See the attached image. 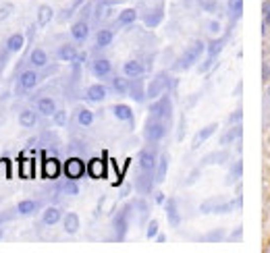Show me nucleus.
Wrapping results in <instances>:
<instances>
[{
    "label": "nucleus",
    "mask_w": 270,
    "mask_h": 253,
    "mask_svg": "<svg viewBox=\"0 0 270 253\" xmlns=\"http://www.w3.org/2000/svg\"><path fill=\"white\" fill-rule=\"evenodd\" d=\"M204 52H206V44L202 42V39H193V42L185 48V52L175 60L173 71H187V69H192L195 63H199V58H202Z\"/></svg>",
    "instance_id": "1"
},
{
    "label": "nucleus",
    "mask_w": 270,
    "mask_h": 253,
    "mask_svg": "<svg viewBox=\"0 0 270 253\" xmlns=\"http://www.w3.org/2000/svg\"><path fill=\"white\" fill-rule=\"evenodd\" d=\"M168 133V123L162 118H156L150 114L146 125H144V139L148 141V144H160Z\"/></svg>",
    "instance_id": "2"
},
{
    "label": "nucleus",
    "mask_w": 270,
    "mask_h": 253,
    "mask_svg": "<svg viewBox=\"0 0 270 253\" xmlns=\"http://www.w3.org/2000/svg\"><path fill=\"white\" fill-rule=\"evenodd\" d=\"M133 204H127L123 210H118V214L113 218V228H115V241H125L129 224H131V216H133Z\"/></svg>",
    "instance_id": "3"
},
{
    "label": "nucleus",
    "mask_w": 270,
    "mask_h": 253,
    "mask_svg": "<svg viewBox=\"0 0 270 253\" xmlns=\"http://www.w3.org/2000/svg\"><path fill=\"white\" fill-rule=\"evenodd\" d=\"M148 112L152 116H156V118H162V120H166V123H171L173 120V100H171V96H168V92H164L160 98L152 100Z\"/></svg>",
    "instance_id": "4"
},
{
    "label": "nucleus",
    "mask_w": 270,
    "mask_h": 253,
    "mask_svg": "<svg viewBox=\"0 0 270 253\" xmlns=\"http://www.w3.org/2000/svg\"><path fill=\"white\" fill-rule=\"evenodd\" d=\"M44 79V75L39 73L38 69L29 67V69H23L21 73H19L17 77V94H27L32 92V89H36L39 85V81Z\"/></svg>",
    "instance_id": "5"
},
{
    "label": "nucleus",
    "mask_w": 270,
    "mask_h": 253,
    "mask_svg": "<svg viewBox=\"0 0 270 253\" xmlns=\"http://www.w3.org/2000/svg\"><path fill=\"white\" fill-rule=\"evenodd\" d=\"M171 75L166 73V71H160V73H156L154 75V79H150V83L146 85V89H148V100H156V98H160L168 87H171Z\"/></svg>",
    "instance_id": "6"
},
{
    "label": "nucleus",
    "mask_w": 270,
    "mask_h": 253,
    "mask_svg": "<svg viewBox=\"0 0 270 253\" xmlns=\"http://www.w3.org/2000/svg\"><path fill=\"white\" fill-rule=\"evenodd\" d=\"M65 177L67 179H73V181H79L85 173H87V164L81 160V156H71L67 162H65Z\"/></svg>",
    "instance_id": "7"
},
{
    "label": "nucleus",
    "mask_w": 270,
    "mask_h": 253,
    "mask_svg": "<svg viewBox=\"0 0 270 253\" xmlns=\"http://www.w3.org/2000/svg\"><path fill=\"white\" fill-rule=\"evenodd\" d=\"M137 164H139V170H144V173H154V170H156V164H158V154H156L152 147L139 149V154H137Z\"/></svg>",
    "instance_id": "8"
},
{
    "label": "nucleus",
    "mask_w": 270,
    "mask_h": 253,
    "mask_svg": "<svg viewBox=\"0 0 270 253\" xmlns=\"http://www.w3.org/2000/svg\"><path fill=\"white\" fill-rule=\"evenodd\" d=\"M71 37L75 44H85L87 37H89V19H83V17H77V21H73L71 25Z\"/></svg>",
    "instance_id": "9"
},
{
    "label": "nucleus",
    "mask_w": 270,
    "mask_h": 253,
    "mask_svg": "<svg viewBox=\"0 0 270 253\" xmlns=\"http://www.w3.org/2000/svg\"><path fill=\"white\" fill-rule=\"evenodd\" d=\"M89 73L96 79H108L113 77V63L108 58H94L89 63Z\"/></svg>",
    "instance_id": "10"
},
{
    "label": "nucleus",
    "mask_w": 270,
    "mask_h": 253,
    "mask_svg": "<svg viewBox=\"0 0 270 253\" xmlns=\"http://www.w3.org/2000/svg\"><path fill=\"white\" fill-rule=\"evenodd\" d=\"M27 65L29 67H34V69H38V71H44L48 65H50V56H48V52L44 48H34L32 52H29V56H27Z\"/></svg>",
    "instance_id": "11"
},
{
    "label": "nucleus",
    "mask_w": 270,
    "mask_h": 253,
    "mask_svg": "<svg viewBox=\"0 0 270 253\" xmlns=\"http://www.w3.org/2000/svg\"><path fill=\"white\" fill-rule=\"evenodd\" d=\"M154 183H156L154 173H144V170H139V175H137V179H135V185H133V187L137 189L139 195H148V193H152Z\"/></svg>",
    "instance_id": "12"
},
{
    "label": "nucleus",
    "mask_w": 270,
    "mask_h": 253,
    "mask_svg": "<svg viewBox=\"0 0 270 253\" xmlns=\"http://www.w3.org/2000/svg\"><path fill=\"white\" fill-rule=\"evenodd\" d=\"M106 96H108V87L104 83H92L85 89V94H83V98L87 100V102H92V104L104 102Z\"/></svg>",
    "instance_id": "13"
},
{
    "label": "nucleus",
    "mask_w": 270,
    "mask_h": 253,
    "mask_svg": "<svg viewBox=\"0 0 270 253\" xmlns=\"http://www.w3.org/2000/svg\"><path fill=\"white\" fill-rule=\"evenodd\" d=\"M111 112L116 120H121V123H127L129 127H133L135 125V114H133V110L131 106H127V104H115L111 108Z\"/></svg>",
    "instance_id": "14"
},
{
    "label": "nucleus",
    "mask_w": 270,
    "mask_h": 253,
    "mask_svg": "<svg viewBox=\"0 0 270 253\" xmlns=\"http://www.w3.org/2000/svg\"><path fill=\"white\" fill-rule=\"evenodd\" d=\"M216 129H218V123H210V125H206V127H202L197 131V133L193 135V141H192V149H199L202 147L206 141L212 137L214 133H216Z\"/></svg>",
    "instance_id": "15"
},
{
    "label": "nucleus",
    "mask_w": 270,
    "mask_h": 253,
    "mask_svg": "<svg viewBox=\"0 0 270 253\" xmlns=\"http://www.w3.org/2000/svg\"><path fill=\"white\" fill-rule=\"evenodd\" d=\"M123 75L129 77V79H135V77H144L146 73V65L142 63V60L137 58H131V60H125L123 63Z\"/></svg>",
    "instance_id": "16"
},
{
    "label": "nucleus",
    "mask_w": 270,
    "mask_h": 253,
    "mask_svg": "<svg viewBox=\"0 0 270 253\" xmlns=\"http://www.w3.org/2000/svg\"><path fill=\"white\" fill-rule=\"evenodd\" d=\"M129 96H131L135 102H146L148 100V89H146V83H144V79L142 77H135L131 79V87H129Z\"/></svg>",
    "instance_id": "17"
},
{
    "label": "nucleus",
    "mask_w": 270,
    "mask_h": 253,
    "mask_svg": "<svg viewBox=\"0 0 270 253\" xmlns=\"http://www.w3.org/2000/svg\"><path fill=\"white\" fill-rule=\"evenodd\" d=\"M61 160H56V158H46L44 160V164H42V177L44 179H50V181H54L61 177Z\"/></svg>",
    "instance_id": "18"
},
{
    "label": "nucleus",
    "mask_w": 270,
    "mask_h": 253,
    "mask_svg": "<svg viewBox=\"0 0 270 253\" xmlns=\"http://www.w3.org/2000/svg\"><path fill=\"white\" fill-rule=\"evenodd\" d=\"M25 48V36L23 34H11L6 37V42H4V52L6 54H17V52H21V50Z\"/></svg>",
    "instance_id": "19"
},
{
    "label": "nucleus",
    "mask_w": 270,
    "mask_h": 253,
    "mask_svg": "<svg viewBox=\"0 0 270 253\" xmlns=\"http://www.w3.org/2000/svg\"><path fill=\"white\" fill-rule=\"evenodd\" d=\"M94 42H96V48H98V50L108 48V46L115 42V29H113V27H102V29H98Z\"/></svg>",
    "instance_id": "20"
},
{
    "label": "nucleus",
    "mask_w": 270,
    "mask_h": 253,
    "mask_svg": "<svg viewBox=\"0 0 270 253\" xmlns=\"http://www.w3.org/2000/svg\"><path fill=\"white\" fill-rule=\"evenodd\" d=\"M54 56H56V60H61V63H73V60L79 56V50L73 44H61L56 48Z\"/></svg>",
    "instance_id": "21"
},
{
    "label": "nucleus",
    "mask_w": 270,
    "mask_h": 253,
    "mask_svg": "<svg viewBox=\"0 0 270 253\" xmlns=\"http://www.w3.org/2000/svg\"><path fill=\"white\" fill-rule=\"evenodd\" d=\"M63 216H65V212H63L61 208L48 206V208L42 212V224H46V226H54V224H58V222H63Z\"/></svg>",
    "instance_id": "22"
},
{
    "label": "nucleus",
    "mask_w": 270,
    "mask_h": 253,
    "mask_svg": "<svg viewBox=\"0 0 270 253\" xmlns=\"http://www.w3.org/2000/svg\"><path fill=\"white\" fill-rule=\"evenodd\" d=\"M106 170H108V164L102 158H92L87 162V175L92 179H104Z\"/></svg>",
    "instance_id": "23"
},
{
    "label": "nucleus",
    "mask_w": 270,
    "mask_h": 253,
    "mask_svg": "<svg viewBox=\"0 0 270 253\" xmlns=\"http://www.w3.org/2000/svg\"><path fill=\"white\" fill-rule=\"evenodd\" d=\"M129 87H131V79L125 75H113L111 77V89L118 96H129Z\"/></svg>",
    "instance_id": "24"
},
{
    "label": "nucleus",
    "mask_w": 270,
    "mask_h": 253,
    "mask_svg": "<svg viewBox=\"0 0 270 253\" xmlns=\"http://www.w3.org/2000/svg\"><path fill=\"white\" fill-rule=\"evenodd\" d=\"M54 19V8L50 4H39L38 6V17H36V25L39 29H44L50 25V21Z\"/></svg>",
    "instance_id": "25"
},
{
    "label": "nucleus",
    "mask_w": 270,
    "mask_h": 253,
    "mask_svg": "<svg viewBox=\"0 0 270 253\" xmlns=\"http://www.w3.org/2000/svg\"><path fill=\"white\" fill-rule=\"evenodd\" d=\"M36 110L42 116H52L58 108H56V102L50 96H42V98L36 100Z\"/></svg>",
    "instance_id": "26"
},
{
    "label": "nucleus",
    "mask_w": 270,
    "mask_h": 253,
    "mask_svg": "<svg viewBox=\"0 0 270 253\" xmlns=\"http://www.w3.org/2000/svg\"><path fill=\"white\" fill-rule=\"evenodd\" d=\"M243 137V123H237V125H231V129H227V133L221 137L218 144L221 145H231L235 141H239Z\"/></svg>",
    "instance_id": "27"
},
{
    "label": "nucleus",
    "mask_w": 270,
    "mask_h": 253,
    "mask_svg": "<svg viewBox=\"0 0 270 253\" xmlns=\"http://www.w3.org/2000/svg\"><path fill=\"white\" fill-rule=\"evenodd\" d=\"M227 42H229V34H227V36H221V37L210 39V42L206 44V56H210V58H216L218 54L223 52V48L227 46Z\"/></svg>",
    "instance_id": "28"
},
{
    "label": "nucleus",
    "mask_w": 270,
    "mask_h": 253,
    "mask_svg": "<svg viewBox=\"0 0 270 253\" xmlns=\"http://www.w3.org/2000/svg\"><path fill=\"white\" fill-rule=\"evenodd\" d=\"M162 19H164V8H162V4H160L158 8H152V11L144 13L142 21H144L146 27H158L160 23H162Z\"/></svg>",
    "instance_id": "29"
},
{
    "label": "nucleus",
    "mask_w": 270,
    "mask_h": 253,
    "mask_svg": "<svg viewBox=\"0 0 270 253\" xmlns=\"http://www.w3.org/2000/svg\"><path fill=\"white\" fill-rule=\"evenodd\" d=\"M19 125H21L23 129H34L38 125V110L21 108L19 110Z\"/></svg>",
    "instance_id": "30"
},
{
    "label": "nucleus",
    "mask_w": 270,
    "mask_h": 253,
    "mask_svg": "<svg viewBox=\"0 0 270 253\" xmlns=\"http://www.w3.org/2000/svg\"><path fill=\"white\" fill-rule=\"evenodd\" d=\"M79 226H81V220H79V216L75 212H67L63 216V228H65L67 235H77Z\"/></svg>",
    "instance_id": "31"
},
{
    "label": "nucleus",
    "mask_w": 270,
    "mask_h": 253,
    "mask_svg": "<svg viewBox=\"0 0 270 253\" xmlns=\"http://www.w3.org/2000/svg\"><path fill=\"white\" fill-rule=\"evenodd\" d=\"M39 210V201L38 199H21L19 204L15 206V212L19 216H32Z\"/></svg>",
    "instance_id": "32"
},
{
    "label": "nucleus",
    "mask_w": 270,
    "mask_h": 253,
    "mask_svg": "<svg viewBox=\"0 0 270 253\" xmlns=\"http://www.w3.org/2000/svg\"><path fill=\"white\" fill-rule=\"evenodd\" d=\"M164 210H166V220H168V224H171L173 228H177L179 224H181V214H179L177 201H175V199H166Z\"/></svg>",
    "instance_id": "33"
},
{
    "label": "nucleus",
    "mask_w": 270,
    "mask_h": 253,
    "mask_svg": "<svg viewBox=\"0 0 270 253\" xmlns=\"http://www.w3.org/2000/svg\"><path fill=\"white\" fill-rule=\"evenodd\" d=\"M166 173H168V154H166V151H162V154L158 156V164H156V170H154L156 183H164Z\"/></svg>",
    "instance_id": "34"
},
{
    "label": "nucleus",
    "mask_w": 270,
    "mask_h": 253,
    "mask_svg": "<svg viewBox=\"0 0 270 253\" xmlns=\"http://www.w3.org/2000/svg\"><path fill=\"white\" fill-rule=\"evenodd\" d=\"M137 11L135 8H131V6H127V8H123L121 13H118V17H116V25H121V27H129V25H133L135 21H137Z\"/></svg>",
    "instance_id": "35"
},
{
    "label": "nucleus",
    "mask_w": 270,
    "mask_h": 253,
    "mask_svg": "<svg viewBox=\"0 0 270 253\" xmlns=\"http://www.w3.org/2000/svg\"><path fill=\"white\" fill-rule=\"evenodd\" d=\"M54 189H56V193H63V195H71V197L79 195V185L73 179H67V181H63V183H56Z\"/></svg>",
    "instance_id": "36"
},
{
    "label": "nucleus",
    "mask_w": 270,
    "mask_h": 253,
    "mask_svg": "<svg viewBox=\"0 0 270 253\" xmlns=\"http://www.w3.org/2000/svg\"><path fill=\"white\" fill-rule=\"evenodd\" d=\"M75 120H77V125H79V127H92V125H94V120H96V114H94L89 108H77Z\"/></svg>",
    "instance_id": "37"
},
{
    "label": "nucleus",
    "mask_w": 270,
    "mask_h": 253,
    "mask_svg": "<svg viewBox=\"0 0 270 253\" xmlns=\"http://www.w3.org/2000/svg\"><path fill=\"white\" fill-rule=\"evenodd\" d=\"M227 160H229V151L218 149V151H212V154L202 158V166H206V164H218L221 166V164H227Z\"/></svg>",
    "instance_id": "38"
},
{
    "label": "nucleus",
    "mask_w": 270,
    "mask_h": 253,
    "mask_svg": "<svg viewBox=\"0 0 270 253\" xmlns=\"http://www.w3.org/2000/svg\"><path fill=\"white\" fill-rule=\"evenodd\" d=\"M113 15V4L106 2V0H100L94 8V19L96 21H104V19H111Z\"/></svg>",
    "instance_id": "39"
},
{
    "label": "nucleus",
    "mask_w": 270,
    "mask_h": 253,
    "mask_svg": "<svg viewBox=\"0 0 270 253\" xmlns=\"http://www.w3.org/2000/svg\"><path fill=\"white\" fill-rule=\"evenodd\" d=\"M241 177H243V160L239 158V160H235L233 164H231V175L227 177L225 183L227 185H233V183H237V181H241Z\"/></svg>",
    "instance_id": "40"
},
{
    "label": "nucleus",
    "mask_w": 270,
    "mask_h": 253,
    "mask_svg": "<svg viewBox=\"0 0 270 253\" xmlns=\"http://www.w3.org/2000/svg\"><path fill=\"white\" fill-rule=\"evenodd\" d=\"M19 175L21 179H34V160L25 158L23 154L19 156Z\"/></svg>",
    "instance_id": "41"
},
{
    "label": "nucleus",
    "mask_w": 270,
    "mask_h": 253,
    "mask_svg": "<svg viewBox=\"0 0 270 253\" xmlns=\"http://www.w3.org/2000/svg\"><path fill=\"white\" fill-rule=\"evenodd\" d=\"M227 11H229V17L231 21L235 23L239 17L243 13V0H227Z\"/></svg>",
    "instance_id": "42"
},
{
    "label": "nucleus",
    "mask_w": 270,
    "mask_h": 253,
    "mask_svg": "<svg viewBox=\"0 0 270 253\" xmlns=\"http://www.w3.org/2000/svg\"><path fill=\"white\" fill-rule=\"evenodd\" d=\"M218 204H221V199L218 197H214V199H206L202 206H199V212H204V214H216V208H218Z\"/></svg>",
    "instance_id": "43"
},
{
    "label": "nucleus",
    "mask_w": 270,
    "mask_h": 253,
    "mask_svg": "<svg viewBox=\"0 0 270 253\" xmlns=\"http://www.w3.org/2000/svg\"><path fill=\"white\" fill-rule=\"evenodd\" d=\"M133 208L137 210V214L142 216V218H148V214H150V206H148L146 199H137V201H133Z\"/></svg>",
    "instance_id": "44"
},
{
    "label": "nucleus",
    "mask_w": 270,
    "mask_h": 253,
    "mask_svg": "<svg viewBox=\"0 0 270 253\" xmlns=\"http://www.w3.org/2000/svg\"><path fill=\"white\" fill-rule=\"evenodd\" d=\"M158 232H160V224H158V220H150V222H148L146 237H148V239H156Z\"/></svg>",
    "instance_id": "45"
},
{
    "label": "nucleus",
    "mask_w": 270,
    "mask_h": 253,
    "mask_svg": "<svg viewBox=\"0 0 270 253\" xmlns=\"http://www.w3.org/2000/svg\"><path fill=\"white\" fill-rule=\"evenodd\" d=\"M227 123H229V125H237V123H243V108L239 106L237 110H233V114L227 118Z\"/></svg>",
    "instance_id": "46"
},
{
    "label": "nucleus",
    "mask_w": 270,
    "mask_h": 253,
    "mask_svg": "<svg viewBox=\"0 0 270 253\" xmlns=\"http://www.w3.org/2000/svg\"><path fill=\"white\" fill-rule=\"evenodd\" d=\"M52 118H54L56 127H65L67 125V112H65V110H56V112L52 114Z\"/></svg>",
    "instance_id": "47"
},
{
    "label": "nucleus",
    "mask_w": 270,
    "mask_h": 253,
    "mask_svg": "<svg viewBox=\"0 0 270 253\" xmlns=\"http://www.w3.org/2000/svg\"><path fill=\"white\" fill-rule=\"evenodd\" d=\"M13 11H15V4H11V2L0 6V21H4V19L11 17V15H13Z\"/></svg>",
    "instance_id": "48"
},
{
    "label": "nucleus",
    "mask_w": 270,
    "mask_h": 253,
    "mask_svg": "<svg viewBox=\"0 0 270 253\" xmlns=\"http://www.w3.org/2000/svg\"><path fill=\"white\" fill-rule=\"evenodd\" d=\"M208 32L212 34V36H218L223 32V25H221V21H216V19H212V21H208Z\"/></svg>",
    "instance_id": "49"
},
{
    "label": "nucleus",
    "mask_w": 270,
    "mask_h": 253,
    "mask_svg": "<svg viewBox=\"0 0 270 253\" xmlns=\"http://www.w3.org/2000/svg\"><path fill=\"white\" fill-rule=\"evenodd\" d=\"M223 239H225V232L218 228V230H214V232H208V235H206L202 241H210V243H212V241H223Z\"/></svg>",
    "instance_id": "50"
},
{
    "label": "nucleus",
    "mask_w": 270,
    "mask_h": 253,
    "mask_svg": "<svg viewBox=\"0 0 270 253\" xmlns=\"http://www.w3.org/2000/svg\"><path fill=\"white\" fill-rule=\"evenodd\" d=\"M214 60H216V58H210V56H206V60H204V63H202V65H199V67H197V71H199V73H208V71H210V69H212V65H214Z\"/></svg>",
    "instance_id": "51"
},
{
    "label": "nucleus",
    "mask_w": 270,
    "mask_h": 253,
    "mask_svg": "<svg viewBox=\"0 0 270 253\" xmlns=\"http://www.w3.org/2000/svg\"><path fill=\"white\" fill-rule=\"evenodd\" d=\"M262 17H264V25L270 27V0L262 4Z\"/></svg>",
    "instance_id": "52"
},
{
    "label": "nucleus",
    "mask_w": 270,
    "mask_h": 253,
    "mask_svg": "<svg viewBox=\"0 0 270 253\" xmlns=\"http://www.w3.org/2000/svg\"><path fill=\"white\" fill-rule=\"evenodd\" d=\"M183 137H185V116L181 114V120H179V135H177V139L183 141Z\"/></svg>",
    "instance_id": "53"
},
{
    "label": "nucleus",
    "mask_w": 270,
    "mask_h": 253,
    "mask_svg": "<svg viewBox=\"0 0 270 253\" xmlns=\"http://www.w3.org/2000/svg\"><path fill=\"white\" fill-rule=\"evenodd\" d=\"M154 201H156V206H164L166 204V195L162 193V191H156V193H154Z\"/></svg>",
    "instance_id": "54"
},
{
    "label": "nucleus",
    "mask_w": 270,
    "mask_h": 253,
    "mask_svg": "<svg viewBox=\"0 0 270 253\" xmlns=\"http://www.w3.org/2000/svg\"><path fill=\"white\" fill-rule=\"evenodd\" d=\"M197 177H199V168L192 170V173H189V177H187V181H185V185H193L195 181H197Z\"/></svg>",
    "instance_id": "55"
},
{
    "label": "nucleus",
    "mask_w": 270,
    "mask_h": 253,
    "mask_svg": "<svg viewBox=\"0 0 270 253\" xmlns=\"http://www.w3.org/2000/svg\"><path fill=\"white\" fill-rule=\"evenodd\" d=\"M241 232H243V226H237V228H235V232H233V235L229 237V239H231V241H237L239 237H241Z\"/></svg>",
    "instance_id": "56"
},
{
    "label": "nucleus",
    "mask_w": 270,
    "mask_h": 253,
    "mask_svg": "<svg viewBox=\"0 0 270 253\" xmlns=\"http://www.w3.org/2000/svg\"><path fill=\"white\" fill-rule=\"evenodd\" d=\"M129 193H131V185H125L123 191H121V197H127Z\"/></svg>",
    "instance_id": "57"
},
{
    "label": "nucleus",
    "mask_w": 270,
    "mask_h": 253,
    "mask_svg": "<svg viewBox=\"0 0 270 253\" xmlns=\"http://www.w3.org/2000/svg\"><path fill=\"white\" fill-rule=\"evenodd\" d=\"M166 241V235H162V232H158L156 235V243H164Z\"/></svg>",
    "instance_id": "58"
},
{
    "label": "nucleus",
    "mask_w": 270,
    "mask_h": 253,
    "mask_svg": "<svg viewBox=\"0 0 270 253\" xmlns=\"http://www.w3.org/2000/svg\"><path fill=\"white\" fill-rule=\"evenodd\" d=\"M268 79H270V67L264 65V81H268Z\"/></svg>",
    "instance_id": "59"
},
{
    "label": "nucleus",
    "mask_w": 270,
    "mask_h": 253,
    "mask_svg": "<svg viewBox=\"0 0 270 253\" xmlns=\"http://www.w3.org/2000/svg\"><path fill=\"white\" fill-rule=\"evenodd\" d=\"M241 89H243V83H241V81H239L237 87H235V96H237V98H239V94H241Z\"/></svg>",
    "instance_id": "60"
},
{
    "label": "nucleus",
    "mask_w": 270,
    "mask_h": 253,
    "mask_svg": "<svg viewBox=\"0 0 270 253\" xmlns=\"http://www.w3.org/2000/svg\"><path fill=\"white\" fill-rule=\"evenodd\" d=\"M2 235H4V230H2V226H0V241H2Z\"/></svg>",
    "instance_id": "61"
},
{
    "label": "nucleus",
    "mask_w": 270,
    "mask_h": 253,
    "mask_svg": "<svg viewBox=\"0 0 270 253\" xmlns=\"http://www.w3.org/2000/svg\"><path fill=\"white\" fill-rule=\"evenodd\" d=\"M0 73H2V65H0Z\"/></svg>",
    "instance_id": "62"
}]
</instances>
